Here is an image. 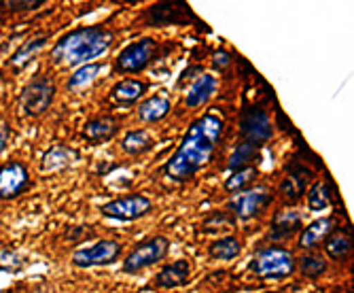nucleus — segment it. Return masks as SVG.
<instances>
[{
  "label": "nucleus",
  "mask_w": 354,
  "mask_h": 293,
  "mask_svg": "<svg viewBox=\"0 0 354 293\" xmlns=\"http://www.w3.org/2000/svg\"><path fill=\"white\" fill-rule=\"evenodd\" d=\"M153 211V202L142 193H130V195H121V198H115L111 202H106L100 213L106 219L113 221H123V223H130V221H138L140 217L149 215Z\"/></svg>",
  "instance_id": "nucleus-9"
},
{
  "label": "nucleus",
  "mask_w": 354,
  "mask_h": 293,
  "mask_svg": "<svg viewBox=\"0 0 354 293\" xmlns=\"http://www.w3.org/2000/svg\"><path fill=\"white\" fill-rule=\"evenodd\" d=\"M149 26H168V24H187L189 11L185 3H157L145 11Z\"/></svg>",
  "instance_id": "nucleus-14"
},
{
  "label": "nucleus",
  "mask_w": 354,
  "mask_h": 293,
  "mask_svg": "<svg viewBox=\"0 0 354 293\" xmlns=\"http://www.w3.org/2000/svg\"><path fill=\"white\" fill-rule=\"evenodd\" d=\"M81 159V153L75 147H68L64 143H57L53 147H49L43 157H41V172H59L66 170L73 164Z\"/></svg>",
  "instance_id": "nucleus-13"
},
{
  "label": "nucleus",
  "mask_w": 354,
  "mask_h": 293,
  "mask_svg": "<svg viewBox=\"0 0 354 293\" xmlns=\"http://www.w3.org/2000/svg\"><path fill=\"white\" fill-rule=\"evenodd\" d=\"M172 111V103L170 98L164 96V94H155V96H149L147 100H142L138 105V119L145 121V123H157L162 121L168 113Z\"/></svg>",
  "instance_id": "nucleus-18"
},
{
  "label": "nucleus",
  "mask_w": 354,
  "mask_h": 293,
  "mask_svg": "<svg viewBox=\"0 0 354 293\" xmlns=\"http://www.w3.org/2000/svg\"><path fill=\"white\" fill-rule=\"evenodd\" d=\"M242 253V245L236 236H223L208 245V257L214 262H232Z\"/></svg>",
  "instance_id": "nucleus-25"
},
{
  "label": "nucleus",
  "mask_w": 354,
  "mask_h": 293,
  "mask_svg": "<svg viewBox=\"0 0 354 293\" xmlns=\"http://www.w3.org/2000/svg\"><path fill=\"white\" fill-rule=\"evenodd\" d=\"M30 187V172L26 164L11 159L0 166V200H15Z\"/></svg>",
  "instance_id": "nucleus-11"
},
{
  "label": "nucleus",
  "mask_w": 354,
  "mask_h": 293,
  "mask_svg": "<svg viewBox=\"0 0 354 293\" xmlns=\"http://www.w3.org/2000/svg\"><path fill=\"white\" fill-rule=\"evenodd\" d=\"M41 5H45V0H24V3H19V0H9L3 7H7V11H13V13H21V11H35Z\"/></svg>",
  "instance_id": "nucleus-33"
},
{
  "label": "nucleus",
  "mask_w": 354,
  "mask_h": 293,
  "mask_svg": "<svg viewBox=\"0 0 354 293\" xmlns=\"http://www.w3.org/2000/svg\"><path fill=\"white\" fill-rule=\"evenodd\" d=\"M115 45V35L106 26H81L64 35L51 49V62L55 66L79 69L106 55Z\"/></svg>",
  "instance_id": "nucleus-2"
},
{
  "label": "nucleus",
  "mask_w": 354,
  "mask_h": 293,
  "mask_svg": "<svg viewBox=\"0 0 354 293\" xmlns=\"http://www.w3.org/2000/svg\"><path fill=\"white\" fill-rule=\"evenodd\" d=\"M9 136H11V127L7 121H0V153L5 151L7 143H9Z\"/></svg>",
  "instance_id": "nucleus-35"
},
{
  "label": "nucleus",
  "mask_w": 354,
  "mask_h": 293,
  "mask_svg": "<svg viewBox=\"0 0 354 293\" xmlns=\"http://www.w3.org/2000/svg\"><path fill=\"white\" fill-rule=\"evenodd\" d=\"M301 230V215L297 211H280L272 221V238L284 240Z\"/></svg>",
  "instance_id": "nucleus-20"
},
{
  "label": "nucleus",
  "mask_w": 354,
  "mask_h": 293,
  "mask_svg": "<svg viewBox=\"0 0 354 293\" xmlns=\"http://www.w3.org/2000/svg\"><path fill=\"white\" fill-rule=\"evenodd\" d=\"M248 270L261 281H284L295 272V255L284 247H268L252 255Z\"/></svg>",
  "instance_id": "nucleus-3"
},
{
  "label": "nucleus",
  "mask_w": 354,
  "mask_h": 293,
  "mask_svg": "<svg viewBox=\"0 0 354 293\" xmlns=\"http://www.w3.org/2000/svg\"><path fill=\"white\" fill-rule=\"evenodd\" d=\"M335 230L333 227V217H320L314 219L310 225L301 227V234H299V247L301 249H314L318 245H323L327 240V236Z\"/></svg>",
  "instance_id": "nucleus-17"
},
{
  "label": "nucleus",
  "mask_w": 354,
  "mask_h": 293,
  "mask_svg": "<svg viewBox=\"0 0 354 293\" xmlns=\"http://www.w3.org/2000/svg\"><path fill=\"white\" fill-rule=\"evenodd\" d=\"M306 195H308V208L314 211V213L329 208L331 202H333L331 187L325 181H316L310 189H306Z\"/></svg>",
  "instance_id": "nucleus-28"
},
{
  "label": "nucleus",
  "mask_w": 354,
  "mask_h": 293,
  "mask_svg": "<svg viewBox=\"0 0 354 293\" xmlns=\"http://www.w3.org/2000/svg\"><path fill=\"white\" fill-rule=\"evenodd\" d=\"M263 293H280V291H263Z\"/></svg>",
  "instance_id": "nucleus-36"
},
{
  "label": "nucleus",
  "mask_w": 354,
  "mask_h": 293,
  "mask_svg": "<svg viewBox=\"0 0 354 293\" xmlns=\"http://www.w3.org/2000/svg\"><path fill=\"white\" fill-rule=\"evenodd\" d=\"M232 64V57H230V53L227 51H223V49H218L216 53H214V57H212V66L216 69V71H225Z\"/></svg>",
  "instance_id": "nucleus-34"
},
{
  "label": "nucleus",
  "mask_w": 354,
  "mask_h": 293,
  "mask_svg": "<svg viewBox=\"0 0 354 293\" xmlns=\"http://www.w3.org/2000/svg\"><path fill=\"white\" fill-rule=\"evenodd\" d=\"M153 147H155V139L149 130H130V132H125L121 141V149L127 155H145Z\"/></svg>",
  "instance_id": "nucleus-22"
},
{
  "label": "nucleus",
  "mask_w": 354,
  "mask_h": 293,
  "mask_svg": "<svg viewBox=\"0 0 354 293\" xmlns=\"http://www.w3.org/2000/svg\"><path fill=\"white\" fill-rule=\"evenodd\" d=\"M223 134V119L214 113H206L196 119L185 132L178 149L166 161L164 175L174 183H187L206 168Z\"/></svg>",
  "instance_id": "nucleus-1"
},
{
  "label": "nucleus",
  "mask_w": 354,
  "mask_h": 293,
  "mask_svg": "<svg viewBox=\"0 0 354 293\" xmlns=\"http://www.w3.org/2000/svg\"><path fill=\"white\" fill-rule=\"evenodd\" d=\"M274 200V195L259 187V189H244L238 191L234 198L227 202V211L236 221H250L257 215H261Z\"/></svg>",
  "instance_id": "nucleus-7"
},
{
  "label": "nucleus",
  "mask_w": 354,
  "mask_h": 293,
  "mask_svg": "<svg viewBox=\"0 0 354 293\" xmlns=\"http://www.w3.org/2000/svg\"><path fill=\"white\" fill-rule=\"evenodd\" d=\"M55 98V83L49 75H39L24 87L19 96V109L26 117H39L47 113Z\"/></svg>",
  "instance_id": "nucleus-5"
},
{
  "label": "nucleus",
  "mask_w": 354,
  "mask_h": 293,
  "mask_svg": "<svg viewBox=\"0 0 354 293\" xmlns=\"http://www.w3.org/2000/svg\"><path fill=\"white\" fill-rule=\"evenodd\" d=\"M168 253H170V240L166 236H153L127 253V257L123 259L121 272L138 274V272L159 264L162 259H166Z\"/></svg>",
  "instance_id": "nucleus-4"
},
{
  "label": "nucleus",
  "mask_w": 354,
  "mask_h": 293,
  "mask_svg": "<svg viewBox=\"0 0 354 293\" xmlns=\"http://www.w3.org/2000/svg\"><path fill=\"white\" fill-rule=\"evenodd\" d=\"M325 247V253L331 257V259H344L348 257L350 249H352V240H350V234L344 232V230H333L327 240L323 242Z\"/></svg>",
  "instance_id": "nucleus-29"
},
{
  "label": "nucleus",
  "mask_w": 354,
  "mask_h": 293,
  "mask_svg": "<svg viewBox=\"0 0 354 293\" xmlns=\"http://www.w3.org/2000/svg\"><path fill=\"white\" fill-rule=\"evenodd\" d=\"M240 134L246 143L261 147L274 136V123L261 107H246L240 113Z\"/></svg>",
  "instance_id": "nucleus-10"
},
{
  "label": "nucleus",
  "mask_w": 354,
  "mask_h": 293,
  "mask_svg": "<svg viewBox=\"0 0 354 293\" xmlns=\"http://www.w3.org/2000/svg\"><path fill=\"white\" fill-rule=\"evenodd\" d=\"M310 172L306 168H293V172H288L282 183H280V193L284 195V198L288 202H297L301 195L306 193V177Z\"/></svg>",
  "instance_id": "nucleus-24"
},
{
  "label": "nucleus",
  "mask_w": 354,
  "mask_h": 293,
  "mask_svg": "<svg viewBox=\"0 0 354 293\" xmlns=\"http://www.w3.org/2000/svg\"><path fill=\"white\" fill-rule=\"evenodd\" d=\"M257 175H259V170H257L254 166H248V168H242V170L232 172L227 177V181H225V191H230V193L244 191L257 179Z\"/></svg>",
  "instance_id": "nucleus-31"
},
{
  "label": "nucleus",
  "mask_w": 354,
  "mask_h": 293,
  "mask_svg": "<svg viewBox=\"0 0 354 293\" xmlns=\"http://www.w3.org/2000/svg\"><path fill=\"white\" fill-rule=\"evenodd\" d=\"M191 262L187 259H176L172 264H166L162 266V270L157 272V276L153 278V287L155 289H178V287H185L189 281H191Z\"/></svg>",
  "instance_id": "nucleus-12"
},
{
  "label": "nucleus",
  "mask_w": 354,
  "mask_h": 293,
  "mask_svg": "<svg viewBox=\"0 0 354 293\" xmlns=\"http://www.w3.org/2000/svg\"><path fill=\"white\" fill-rule=\"evenodd\" d=\"M257 155H259V147L252 145V143H238L236 149L232 151L230 155V161H227V170L230 172H236V170H242V168H248V164H252V161L257 159Z\"/></svg>",
  "instance_id": "nucleus-27"
},
{
  "label": "nucleus",
  "mask_w": 354,
  "mask_h": 293,
  "mask_svg": "<svg viewBox=\"0 0 354 293\" xmlns=\"http://www.w3.org/2000/svg\"><path fill=\"white\" fill-rule=\"evenodd\" d=\"M117 134H119V121L109 115L89 119L81 130V136L91 145H102L106 141H113Z\"/></svg>",
  "instance_id": "nucleus-15"
},
{
  "label": "nucleus",
  "mask_w": 354,
  "mask_h": 293,
  "mask_svg": "<svg viewBox=\"0 0 354 293\" xmlns=\"http://www.w3.org/2000/svg\"><path fill=\"white\" fill-rule=\"evenodd\" d=\"M102 71H104V64H100V62H91V64H85V66H79V69L68 77L66 87H68L71 91L83 89V87H87L89 83H93L95 79H98Z\"/></svg>",
  "instance_id": "nucleus-26"
},
{
  "label": "nucleus",
  "mask_w": 354,
  "mask_h": 293,
  "mask_svg": "<svg viewBox=\"0 0 354 293\" xmlns=\"http://www.w3.org/2000/svg\"><path fill=\"white\" fill-rule=\"evenodd\" d=\"M121 245L117 240H98L89 247H81L73 253L71 262L77 268H100L113 266L121 257Z\"/></svg>",
  "instance_id": "nucleus-8"
},
{
  "label": "nucleus",
  "mask_w": 354,
  "mask_h": 293,
  "mask_svg": "<svg viewBox=\"0 0 354 293\" xmlns=\"http://www.w3.org/2000/svg\"><path fill=\"white\" fill-rule=\"evenodd\" d=\"M24 266V255L15 249H0V270L5 272H19Z\"/></svg>",
  "instance_id": "nucleus-32"
},
{
  "label": "nucleus",
  "mask_w": 354,
  "mask_h": 293,
  "mask_svg": "<svg viewBox=\"0 0 354 293\" xmlns=\"http://www.w3.org/2000/svg\"><path fill=\"white\" fill-rule=\"evenodd\" d=\"M157 53H159V45L155 39H151V37L138 39L121 49V53L115 60V71L121 75L140 73L157 57Z\"/></svg>",
  "instance_id": "nucleus-6"
},
{
  "label": "nucleus",
  "mask_w": 354,
  "mask_h": 293,
  "mask_svg": "<svg viewBox=\"0 0 354 293\" xmlns=\"http://www.w3.org/2000/svg\"><path fill=\"white\" fill-rule=\"evenodd\" d=\"M238 221L230 215V211H212L204 221H202V232L206 234H214V232H223L234 227Z\"/></svg>",
  "instance_id": "nucleus-30"
},
{
  "label": "nucleus",
  "mask_w": 354,
  "mask_h": 293,
  "mask_svg": "<svg viewBox=\"0 0 354 293\" xmlns=\"http://www.w3.org/2000/svg\"><path fill=\"white\" fill-rule=\"evenodd\" d=\"M149 85L145 81H138V79H123L119 81L113 91H111V100L119 107H127V105H134L138 103L140 98L147 94Z\"/></svg>",
  "instance_id": "nucleus-19"
},
{
  "label": "nucleus",
  "mask_w": 354,
  "mask_h": 293,
  "mask_svg": "<svg viewBox=\"0 0 354 293\" xmlns=\"http://www.w3.org/2000/svg\"><path fill=\"white\" fill-rule=\"evenodd\" d=\"M47 35H35L32 39H28L15 53H13V57L9 60V64L13 69H24L26 64H30L32 60H35L43 49H45V45H47Z\"/></svg>",
  "instance_id": "nucleus-21"
},
{
  "label": "nucleus",
  "mask_w": 354,
  "mask_h": 293,
  "mask_svg": "<svg viewBox=\"0 0 354 293\" xmlns=\"http://www.w3.org/2000/svg\"><path fill=\"white\" fill-rule=\"evenodd\" d=\"M216 77L214 75H208V73H204L202 77H198L196 81H193L191 85H189V89H187V94H185V107H189V109H198V107H202V105H206L210 98L214 96V91H216Z\"/></svg>",
  "instance_id": "nucleus-16"
},
{
  "label": "nucleus",
  "mask_w": 354,
  "mask_h": 293,
  "mask_svg": "<svg viewBox=\"0 0 354 293\" xmlns=\"http://www.w3.org/2000/svg\"><path fill=\"white\" fill-rule=\"evenodd\" d=\"M329 268V262L325 255L320 253H304L299 259H295V270H299V274L304 278H320Z\"/></svg>",
  "instance_id": "nucleus-23"
}]
</instances>
